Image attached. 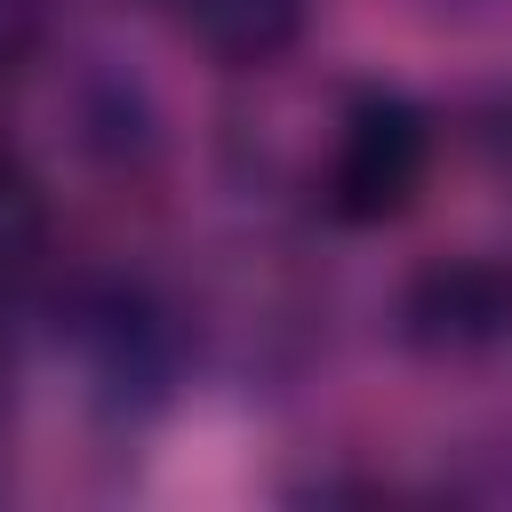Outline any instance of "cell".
<instances>
[{"label":"cell","mask_w":512,"mask_h":512,"mask_svg":"<svg viewBox=\"0 0 512 512\" xmlns=\"http://www.w3.org/2000/svg\"><path fill=\"white\" fill-rule=\"evenodd\" d=\"M512 328V264L496 256H440L400 288V336L432 360L488 352Z\"/></svg>","instance_id":"obj_2"},{"label":"cell","mask_w":512,"mask_h":512,"mask_svg":"<svg viewBox=\"0 0 512 512\" xmlns=\"http://www.w3.org/2000/svg\"><path fill=\"white\" fill-rule=\"evenodd\" d=\"M432 168V128L408 96H360L328 152V216L344 224H392L416 208Z\"/></svg>","instance_id":"obj_1"},{"label":"cell","mask_w":512,"mask_h":512,"mask_svg":"<svg viewBox=\"0 0 512 512\" xmlns=\"http://www.w3.org/2000/svg\"><path fill=\"white\" fill-rule=\"evenodd\" d=\"M312 0H184V32L224 72H264L304 40Z\"/></svg>","instance_id":"obj_3"},{"label":"cell","mask_w":512,"mask_h":512,"mask_svg":"<svg viewBox=\"0 0 512 512\" xmlns=\"http://www.w3.org/2000/svg\"><path fill=\"white\" fill-rule=\"evenodd\" d=\"M32 48H40V8L32 0H0V88L32 64Z\"/></svg>","instance_id":"obj_4"}]
</instances>
